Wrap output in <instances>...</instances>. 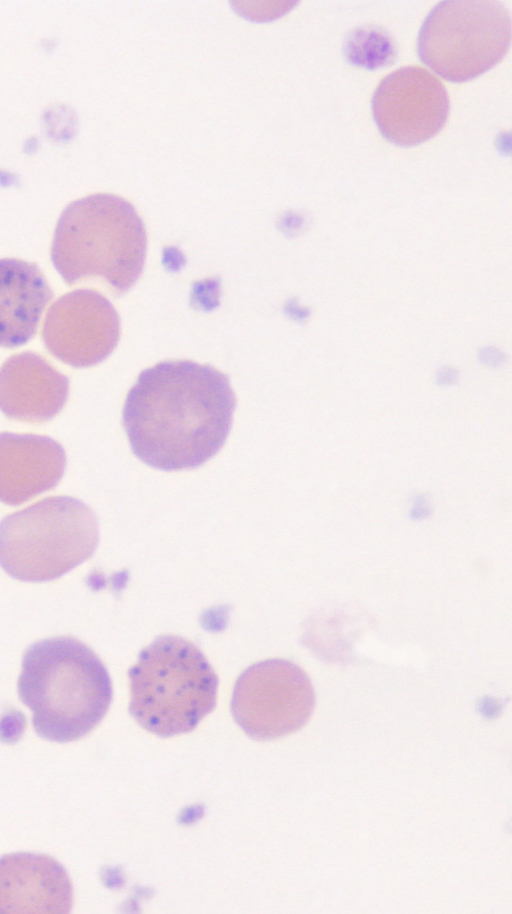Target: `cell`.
I'll return each instance as SVG.
<instances>
[{"label":"cell","mask_w":512,"mask_h":914,"mask_svg":"<svg viewBox=\"0 0 512 914\" xmlns=\"http://www.w3.org/2000/svg\"><path fill=\"white\" fill-rule=\"evenodd\" d=\"M371 108L378 130L387 141L412 147L440 132L450 103L445 86L434 74L419 66H406L381 80Z\"/></svg>","instance_id":"cell-8"},{"label":"cell","mask_w":512,"mask_h":914,"mask_svg":"<svg viewBox=\"0 0 512 914\" xmlns=\"http://www.w3.org/2000/svg\"><path fill=\"white\" fill-rule=\"evenodd\" d=\"M459 379V372L452 367H443L436 374V382L441 386H448L456 383Z\"/></svg>","instance_id":"cell-16"},{"label":"cell","mask_w":512,"mask_h":914,"mask_svg":"<svg viewBox=\"0 0 512 914\" xmlns=\"http://www.w3.org/2000/svg\"><path fill=\"white\" fill-rule=\"evenodd\" d=\"M511 44V17L499 1H442L417 39L420 60L443 79L463 83L498 64Z\"/></svg>","instance_id":"cell-6"},{"label":"cell","mask_w":512,"mask_h":914,"mask_svg":"<svg viewBox=\"0 0 512 914\" xmlns=\"http://www.w3.org/2000/svg\"><path fill=\"white\" fill-rule=\"evenodd\" d=\"M65 468V451L54 439L0 433V502L16 506L52 489Z\"/></svg>","instance_id":"cell-11"},{"label":"cell","mask_w":512,"mask_h":914,"mask_svg":"<svg viewBox=\"0 0 512 914\" xmlns=\"http://www.w3.org/2000/svg\"><path fill=\"white\" fill-rule=\"evenodd\" d=\"M505 354L495 347H485L479 352V360L482 364L497 367L505 362Z\"/></svg>","instance_id":"cell-15"},{"label":"cell","mask_w":512,"mask_h":914,"mask_svg":"<svg viewBox=\"0 0 512 914\" xmlns=\"http://www.w3.org/2000/svg\"><path fill=\"white\" fill-rule=\"evenodd\" d=\"M52 297L35 263L0 259V346L14 348L30 341Z\"/></svg>","instance_id":"cell-13"},{"label":"cell","mask_w":512,"mask_h":914,"mask_svg":"<svg viewBox=\"0 0 512 914\" xmlns=\"http://www.w3.org/2000/svg\"><path fill=\"white\" fill-rule=\"evenodd\" d=\"M394 45L387 33L378 29L359 28L347 41V58L365 68H377L391 61Z\"/></svg>","instance_id":"cell-14"},{"label":"cell","mask_w":512,"mask_h":914,"mask_svg":"<svg viewBox=\"0 0 512 914\" xmlns=\"http://www.w3.org/2000/svg\"><path fill=\"white\" fill-rule=\"evenodd\" d=\"M69 395V379L33 352L11 356L0 368V410L9 418L43 422Z\"/></svg>","instance_id":"cell-12"},{"label":"cell","mask_w":512,"mask_h":914,"mask_svg":"<svg viewBox=\"0 0 512 914\" xmlns=\"http://www.w3.org/2000/svg\"><path fill=\"white\" fill-rule=\"evenodd\" d=\"M129 712L162 738L193 731L217 702L218 677L203 652L176 635L155 638L128 671Z\"/></svg>","instance_id":"cell-4"},{"label":"cell","mask_w":512,"mask_h":914,"mask_svg":"<svg viewBox=\"0 0 512 914\" xmlns=\"http://www.w3.org/2000/svg\"><path fill=\"white\" fill-rule=\"evenodd\" d=\"M147 236L134 206L122 197L98 193L71 202L61 213L51 260L67 284L101 277L126 293L145 264Z\"/></svg>","instance_id":"cell-3"},{"label":"cell","mask_w":512,"mask_h":914,"mask_svg":"<svg viewBox=\"0 0 512 914\" xmlns=\"http://www.w3.org/2000/svg\"><path fill=\"white\" fill-rule=\"evenodd\" d=\"M21 702L32 711L34 731L58 743L79 740L105 717L113 689L95 652L71 636L30 645L17 683Z\"/></svg>","instance_id":"cell-2"},{"label":"cell","mask_w":512,"mask_h":914,"mask_svg":"<svg viewBox=\"0 0 512 914\" xmlns=\"http://www.w3.org/2000/svg\"><path fill=\"white\" fill-rule=\"evenodd\" d=\"M42 338L62 362L84 368L104 361L120 338V319L111 302L97 291L77 289L49 308Z\"/></svg>","instance_id":"cell-9"},{"label":"cell","mask_w":512,"mask_h":914,"mask_svg":"<svg viewBox=\"0 0 512 914\" xmlns=\"http://www.w3.org/2000/svg\"><path fill=\"white\" fill-rule=\"evenodd\" d=\"M316 703L306 672L279 658L257 662L238 677L231 699L235 722L254 740H273L301 729Z\"/></svg>","instance_id":"cell-7"},{"label":"cell","mask_w":512,"mask_h":914,"mask_svg":"<svg viewBox=\"0 0 512 914\" xmlns=\"http://www.w3.org/2000/svg\"><path fill=\"white\" fill-rule=\"evenodd\" d=\"M98 543L90 507L69 496L45 498L0 521V566L21 581H51L89 559Z\"/></svg>","instance_id":"cell-5"},{"label":"cell","mask_w":512,"mask_h":914,"mask_svg":"<svg viewBox=\"0 0 512 914\" xmlns=\"http://www.w3.org/2000/svg\"><path fill=\"white\" fill-rule=\"evenodd\" d=\"M236 397L227 375L190 360L143 370L129 390L122 420L132 452L162 470L200 467L225 444Z\"/></svg>","instance_id":"cell-1"},{"label":"cell","mask_w":512,"mask_h":914,"mask_svg":"<svg viewBox=\"0 0 512 914\" xmlns=\"http://www.w3.org/2000/svg\"><path fill=\"white\" fill-rule=\"evenodd\" d=\"M71 879L56 859L16 852L0 857V913H69Z\"/></svg>","instance_id":"cell-10"}]
</instances>
